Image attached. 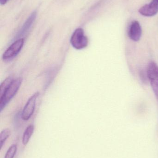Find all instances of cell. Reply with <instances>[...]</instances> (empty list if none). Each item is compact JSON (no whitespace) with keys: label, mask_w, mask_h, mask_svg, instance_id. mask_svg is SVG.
<instances>
[{"label":"cell","mask_w":158,"mask_h":158,"mask_svg":"<svg viewBox=\"0 0 158 158\" xmlns=\"http://www.w3.org/2000/svg\"><path fill=\"white\" fill-rule=\"evenodd\" d=\"M39 95L40 93L36 92L30 97L27 101L21 114V118L24 120H28L33 115L36 106V100Z\"/></svg>","instance_id":"obj_4"},{"label":"cell","mask_w":158,"mask_h":158,"mask_svg":"<svg viewBox=\"0 0 158 158\" xmlns=\"http://www.w3.org/2000/svg\"><path fill=\"white\" fill-rule=\"evenodd\" d=\"M8 0H0V3L1 5H4L8 2Z\"/></svg>","instance_id":"obj_13"},{"label":"cell","mask_w":158,"mask_h":158,"mask_svg":"<svg viewBox=\"0 0 158 158\" xmlns=\"http://www.w3.org/2000/svg\"><path fill=\"white\" fill-rule=\"evenodd\" d=\"M142 30L140 23L137 21H133L130 26L129 36L134 41H138L142 37Z\"/></svg>","instance_id":"obj_6"},{"label":"cell","mask_w":158,"mask_h":158,"mask_svg":"<svg viewBox=\"0 0 158 158\" xmlns=\"http://www.w3.org/2000/svg\"><path fill=\"white\" fill-rule=\"evenodd\" d=\"M152 2L158 6V0H152Z\"/></svg>","instance_id":"obj_14"},{"label":"cell","mask_w":158,"mask_h":158,"mask_svg":"<svg viewBox=\"0 0 158 158\" xmlns=\"http://www.w3.org/2000/svg\"><path fill=\"white\" fill-rule=\"evenodd\" d=\"M24 44L23 39H19L13 43L4 52L2 55L3 60H10L15 57L23 48Z\"/></svg>","instance_id":"obj_5"},{"label":"cell","mask_w":158,"mask_h":158,"mask_svg":"<svg viewBox=\"0 0 158 158\" xmlns=\"http://www.w3.org/2000/svg\"><path fill=\"white\" fill-rule=\"evenodd\" d=\"M17 147L16 144H13L6 151L4 158H14L16 153Z\"/></svg>","instance_id":"obj_11"},{"label":"cell","mask_w":158,"mask_h":158,"mask_svg":"<svg viewBox=\"0 0 158 158\" xmlns=\"http://www.w3.org/2000/svg\"><path fill=\"white\" fill-rule=\"evenodd\" d=\"M147 74L158 102V66L156 63L151 62L148 64Z\"/></svg>","instance_id":"obj_3"},{"label":"cell","mask_w":158,"mask_h":158,"mask_svg":"<svg viewBox=\"0 0 158 158\" xmlns=\"http://www.w3.org/2000/svg\"><path fill=\"white\" fill-rule=\"evenodd\" d=\"M70 43L76 50H82L88 45V38L84 35V31L81 28L76 29L71 35Z\"/></svg>","instance_id":"obj_2"},{"label":"cell","mask_w":158,"mask_h":158,"mask_svg":"<svg viewBox=\"0 0 158 158\" xmlns=\"http://www.w3.org/2000/svg\"><path fill=\"white\" fill-rule=\"evenodd\" d=\"M139 12L145 16H153L158 13V6L151 2L150 3L142 6L139 9Z\"/></svg>","instance_id":"obj_7"},{"label":"cell","mask_w":158,"mask_h":158,"mask_svg":"<svg viewBox=\"0 0 158 158\" xmlns=\"http://www.w3.org/2000/svg\"><path fill=\"white\" fill-rule=\"evenodd\" d=\"M34 126L32 124L29 125L26 128L22 137V143L24 145H26L28 143L34 131Z\"/></svg>","instance_id":"obj_9"},{"label":"cell","mask_w":158,"mask_h":158,"mask_svg":"<svg viewBox=\"0 0 158 158\" xmlns=\"http://www.w3.org/2000/svg\"><path fill=\"white\" fill-rule=\"evenodd\" d=\"M21 78L14 79L12 82L0 95V111H2L17 93L22 83Z\"/></svg>","instance_id":"obj_1"},{"label":"cell","mask_w":158,"mask_h":158,"mask_svg":"<svg viewBox=\"0 0 158 158\" xmlns=\"http://www.w3.org/2000/svg\"><path fill=\"white\" fill-rule=\"evenodd\" d=\"M140 77H141V80L143 81V82L146 83L147 81L146 77H147V74L146 75L144 73L143 71H142L140 72Z\"/></svg>","instance_id":"obj_12"},{"label":"cell","mask_w":158,"mask_h":158,"mask_svg":"<svg viewBox=\"0 0 158 158\" xmlns=\"http://www.w3.org/2000/svg\"><path fill=\"white\" fill-rule=\"evenodd\" d=\"M10 130L8 129H6L3 130L0 134V148H2V147L3 145L5 142L6 141V139L10 136Z\"/></svg>","instance_id":"obj_10"},{"label":"cell","mask_w":158,"mask_h":158,"mask_svg":"<svg viewBox=\"0 0 158 158\" xmlns=\"http://www.w3.org/2000/svg\"><path fill=\"white\" fill-rule=\"evenodd\" d=\"M37 13L36 12H33L29 17L28 18V19L25 21V23L23 24L20 31L18 32V36H21L24 35L28 32V31L30 28L32 24L34 22V20L36 19Z\"/></svg>","instance_id":"obj_8"}]
</instances>
